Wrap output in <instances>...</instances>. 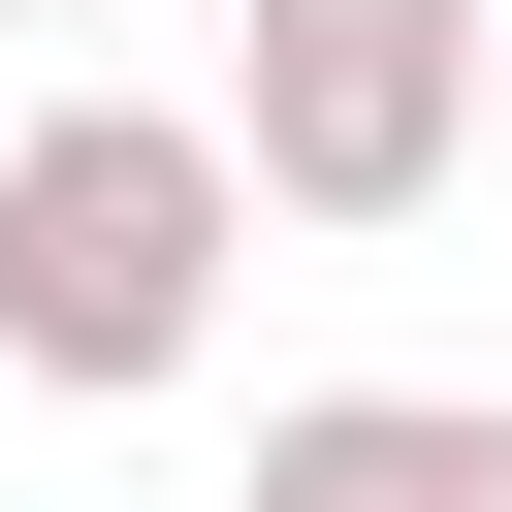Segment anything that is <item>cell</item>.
Instances as JSON below:
<instances>
[{"label": "cell", "mask_w": 512, "mask_h": 512, "mask_svg": "<svg viewBox=\"0 0 512 512\" xmlns=\"http://www.w3.org/2000/svg\"><path fill=\"white\" fill-rule=\"evenodd\" d=\"M224 512H512V384H288Z\"/></svg>", "instance_id": "3"}, {"label": "cell", "mask_w": 512, "mask_h": 512, "mask_svg": "<svg viewBox=\"0 0 512 512\" xmlns=\"http://www.w3.org/2000/svg\"><path fill=\"white\" fill-rule=\"evenodd\" d=\"M480 32H512V0H256L192 128H224L256 224H448V192H480Z\"/></svg>", "instance_id": "2"}, {"label": "cell", "mask_w": 512, "mask_h": 512, "mask_svg": "<svg viewBox=\"0 0 512 512\" xmlns=\"http://www.w3.org/2000/svg\"><path fill=\"white\" fill-rule=\"evenodd\" d=\"M480 160H512V32H480Z\"/></svg>", "instance_id": "4"}, {"label": "cell", "mask_w": 512, "mask_h": 512, "mask_svg": "<svg viewBox=\"0 0 512 512\" xmlns=\"http://www.w3.org/2000/svg\"><path fill=\"white\" fill-rule=\"evenodd\" d=\"M224 256H256V192H224L192 96H0V384H64V416L192 384Z\"/></svg>", "instance_id": "1"}, {"label": "cell", "mask_w": 512, "mask_h": 512, "mask_svg": "<svg viewBox=\"0 0 512 512\" xmlns=\"http://www.w3.org/2000/svg\"><path fill=\"white\" fill-rule=\"evenodd\" d=\"M0 32H64V0H0Z\"/></svg>", "instance_id": "5"}]
</instances>
